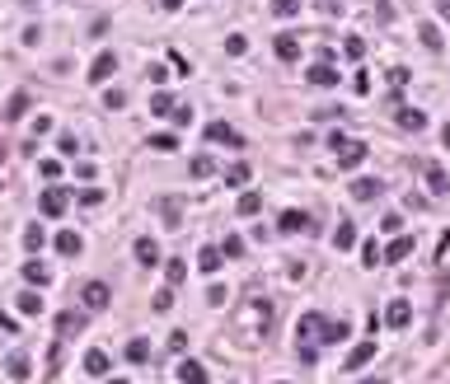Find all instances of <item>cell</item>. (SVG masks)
Instances as JSON below:
<instances>
[{
  "label": "cell",
  "mask_w": 450,
  "mask_h": 384,
  "mask_svg": "<svg viewBox=\"0 0 450 384\" xmlns=\"http://www.w3.org/2000/svg\"><path fill=\"white\" fill-rule=\"evenodd\" d=\"M295 333H300V347H319V342H328V333H333V324L324 319V314H305L300 324H295Z\"/></svg>",
  "instance_id": "obj_1"
},
{
  "label": "cell",
  "mask_w": 450,
  "mask_h": 384,
  "mask_svg": "<svg viewBox=\"0 0 450 384\" xmlns=\"http://www.w3.org/2000/svg\"><path fill=\"white\" fill-rule=\"evenodd\" d=\"M328 146L338 150V164H343V169H357V164L371 155V146H366V141H347L343 131H333V136H328Z\"/></svg>",
  "instance_id": "obj_2"
},
{
  "label": "cell",
  "mask_w": 450,
  "mask_h": 384,
  "mask_svg": "<svg viewBox=\"0 0 450 384\" xmlns=\"http://www.w3.org/2000/svg\"><path fill=\"white\" fill-rule=\"evenodd\" d=\"M38 206H43V216H66V206H71V192L66 188H43V197H38Z\"/></svg>",
  "instance_id": "obj_3"
},
{
  "label": "cell",
  "mask_w": 450,
  "mask_h": 384,
  "mask_svg": "<svg viewBox=\"0 0 450 384\" xmlns=\"http://www.w3.org/2000/svg\"><path fill=\"white\" fill-rule=\"evenodd\" d=\"M113 71H117V52H99L94 66H89V84H108Z\"/></svg>",
  "instance_id": "obj_4"
},
{
  "label": "cell",
  "mask_w": 450,
  "mask_h": 384,
  "mask_svg": "<svg viewBox=\"0 0 450 384\" xmlns=\"http://www.w3.org/2000/svg\"><path fill=\"white\" fill-rule=\"evenodd\" d=\"M80 300H85V309H108V300H113V291H108L104 282H89L85 291H80Z\"/></svg>",
  "instance_id": "obj_5"
},
{
  "label": "cell",
  "mask_w": 450,
  "mask_h": 384,
  "mask_svg": "<svg viewBox=\"0 0 450 384\" xmlns=\"http://www.w3.org/2000/svg\"><path fill=\"white\" fill-rule=\"evenodd\" d=\"M207 141H216V146H244V136H239L235 127H230V122H212V127H207Z\"/></svg>",
  "instance_id": "obj_6"
},
{
  "label": "cell",
  "mask_w": 450,
  "mask_h": 384,
  "mask_svg": "<svg viewBox=\"0 0 450 384\" xmlns=\"http://www.w3.org/2000/svg\"><path fill=\"white\" fill-rule=\"evenodd\" d=\"M375 352H380V347H375L371 337H366V342H357V347L347 352V370H361V365H371V361H375Z\"/></svg>",
  "instance_id": "obj_7"
},
{
  "label": "cell",
  "mask_w": 450,
  "mask_h": 384,
  "mask_svg": "<svg viewBox=\"0 0 450 384\" xmlns=\"http://www.w3.org/2000/svg\"><path fill=\"white\" fill-rule=\"evenodd\" d=\"M423 174H427V188H431L436 197H446V192H450V179H446V169H441V164H431V159H427Z\"/></svg>",
  "instance_id": "obj_8"
},
{
  "label": "cell",
  "mask_w": 450,
  "mask_h": 384,
  "mask_svg": "<svg viewBox=\"0 0 450 384\" xmlns=\"http://www.w3.org/2000/svg\"><path fill=\"white\" fill-rule=\"evenodd\" d=\"M347 192H352L357 202H375V197L385 192V183H380V179H357L352 188H347Z\"/></svg>",
  "instance_id": "obj_9"
},
{
  "label": "cell",
  "mask_w": 450,
  "mask_h": 384,
  "mask_svg": "<svg viewBox=\"0 0 450 384\" xmlns=\"http://www.w3.org/2000/svg\"><path fill=\"white\" fill-rule=\"evenodd\" d=\"M277 230L282 234H310V216H305V211H282V221H277Z\"/></svg>",
  "instance_id": "obj_10"
},
{
  "label": "cell",
  "mask_w": 450,
  "mask_h": 384,
  "mask_svg": "<svg viewBox=\"0 0 450 384\" xmlns=\"http://www.w3.org/2000/svg\"><path fill=\"white\" fill-rule=\"evenodd\" d=\"M305 76H310V84H319V89H328V84H338V71H333V61H315V66H310Z\"/></svg>",
  "instance_id": "obj_11"
},
{
  "label": "cell",
  "mask_w": 450,
  "mask_h": 384,
  "mask_svg": "<svg viewBox=\"0 0 450 384\" xmlns=\"http://www.w3.org/2000/svg\"><path fill=\"white\" fill-rule=\"evenodd\" d=\"M408 319H413V305H408V300H390L385 324H390V328H408Z\"/></svg>",
  "instance_id": "obj_12"
},
{
  "label": "cell",
  "mask_w": 450,
  "mask_h": 384,
  "mask_svg": "<svg viewBox=\"0 0 450 384\" xmlns=\"http://www.w3.org/2000/svg\"><path fill=\"white\" fill-rule=\"evenodd\" d=\"M179 380H183V384H207L212 375H207V365H202V361L183 357V365H179Z\"/></svg>",
  "instance_id": "obj_13"
},
{
  "label": "cell",
  "mask_w": 450,
  "mask_h": 384,
  "mask_svg": "<svg viewBox=\"0 0 450 384\" xmlns=\"http://www.w3.org/2000/svg\"><path fill=\"white\" fill-rule=\"evenodd\" d=\"M136 262H141V267H155V262H159V244L150 239V234L136 239Z\"/></svg>",
  "instance_id": "obj_14"
},
{
  "label": "cell",
  "mask_w": 450,
  "mask_h": 384,
  "mask_svg": "<svg viewBox=\"0 0 450 384\" xmlns=\"http://www.w3.org/2000/svg\"><path fill=\"white\" fill-rule=\"evenodd\" d=\"M403 131H427V113L423 108H398V117H394Z\"/></svg>",
  "instance_id": "obj_15"
},
{
  "label": "cell",
  "mask_w": 450,
  "mask_h": 384,
  "mask_svg": "<svg viewBox=\"0 0 450 384\" xmlns=\"http://www.w3.org/2000/svg\"><path fill=\"white\" fill-rule=\"evenodd\" d=\"M408 253H413V234H394L390 249H385V262H403Z\"/></svg>",
  "instance_id": "obj_16"
},
{
  "label": "cell",
  "mask_w": 450,
  "mask_h": 384,
  "mask_svg": "<svg viewBox=\"0 0 450 384\" xmlns=\"http://www.w3.org/2000/svg\"><path fill=\"white\" fill-rule=\"evenodd\" d=\"M272 47H277L282 61H295V56H300V38H295V33H277V43H272Z\"/></svg>",
  "instance_id": "obj_17"
},
{
  "label": "cell",
  "mask_w": 450,
  "mask_h": 384,
  "mask_svg": "<svg viewBox=\"0 0 450 384\" xmlns=\"http://www.w3.org/2000/svg\"><path fill=\"white\" fill-rule=\"evenodd\" d=\"M80 249H85V244H80L76 230H61V234H56V253H61V258H76Z\"/></svg>",
  "instance_id": "obj_18"
},
{
  "label": "cell",
  "mask_w": 450,
  "mask_h": 384,
  "mask_svg": "<svg viewBox=\"0 0 450 384\" xmlns=\"http://www.w3.org/2000/svg\"><path fill=\"white\" fill-rule=\"evenodd\" d=\"M5 370H10V380H19V384H24V380H28V357H24V352H10Z\"/></svg>",
  "instance_id": "obj_19"
},
{
  "label": "cell",
  "mask_w": 450,
  "mask_h": 384,
  "mask_svg": "<svg viewBox=\"0 0 450 384\" xmlns=\"http://www.w3.org/2000/svg\"><path fill=\"white\" fill-rule=\"evenodd\" d=\"M352 244H357V230H352V221H343V225L333 230V249H338V253H347Z\"/></svg>",
  "instance_id": "obj_20"
},
{
  "label": "cell",
  "mask_w": 450,
  "mask_h": 384,
  "mask_svg": "<svg viewBox=\"0 0 450 384\" xmlns=\"http://www.w3.org/2000/svg\"><path fill=\"white\" fill-rule=\"evenodd\" d=\"M258 206H263V192H239L235 211H239V216H258Z\"/></svg>",
  "instance_id": "obj_21"
},
{
  "label": "cell",
  "mask_w": 450,
  "mask_h": 384,
  "mask_svg": "<svg viewBox=\"0 0 450 384\" xmlns=\"http://www.w3.org/2000/svg\"><path fill=\"white\" fill-rule=\"evenodd\" d=\"M104 370H108V352H99V347L85 352V375H104Z\"/></svg>",
  "instance_id": "obj_22"
},
{
  "label": "cell",
  "mask_w": 450,
  "mask_h": 384,
  "mask_svg": "<svg viewBox=\"0 0 450 384\" xmlns=\"http://www.w3.org/2000/svg\"><path fill=\"white\" fill-rule=\"evenodd\" d=\"M418 38H423V47H427V52H441V43H446L436 24H423V28H418Z\"/></svg>",
  "instance_id": "obj_23"
},
{
  "label": "cell",
  "mask_w": 450,
  "mask_h": 384,
  "mask_svg": "<svg viewBox=\"0 0 450 384\" xmlns=\"http://www.w3.org/2000/svg\"><path fill=\"white\" fill-rule=\"evenodd\" d=\"M385 262V253H380V239H366L361 244V267H380Z\"/></svg>",
  "instance_id": "obj_24"
},
{
  "label": "cell",
  "mask_w": 450,
  "mask_h": 384,
  "mask_svg": "<svg viewBox=\"0 0 450 384\" xmlns=\"http://www.w3.org/2000/svg\"><path fill=\"white\" fill-rule=\"evenodd\" d=\"M221 262H225L221 249H202V253H197V267H202V272H221Z\"/></svg>",
  "instance_id": "obj_25"
},
{
  "label": "cell",
  "mask_w": 450,
  "mask_h": 384,
  "mask_svg": "<svg viewBox=\"0 0 450 384\" xmlns=\"http://www.w3.org/2000/svg\"><path fill=\"white\" fill-rule=\"evenodd\" d=\"M127 361H132V365L150 361V342H146V337H132V342H127Z\"/></svg>",
  "instance_id": "obj_26"
},
{
  "label": "cell",
  "mask_w": 450,
  "mask_h": 384,
  "mask_svg": "<svg viewBox=\"0 0 450 384\" xmlns=\"http://www.w3.org/2000/svg\"><path fill=\"white\" fill-rule=\"evenodd\" d=\"M56 333H61V337H76L80 333V314H76V309H66V314L56 319Z\"/></svg>",
  "instance_id": "obj_27"
},
{
  "label": "cell",
  "mask_w": 450,
  "mask_h": 384,
  "mask_svg": "<svg viewBox=\"0 0 450 384\" xmlns=\"http://www.w3.org/2000/svg\"><path fill=\"white\" fill-rule=\"evenodd\" d=\"M24 113H28V94H24V89H19L14 99L5 103V122H14V117H24Z\"/></svg>",
  "instance_id": "obj_28"
},
{
  "label": "cell",
  "mask_w": 450,
  "mask_h": 384,
  "mask_svg": "<svg viewBox=\"0 0 450 384\" xmlns=\"http://www.w3.org/2000/svg\"><path fill=\"white\" fill-rule=\"evenodd\" d=\"M24 282H28V286H47V267H43L38 258H33V262H24Z\"/></svg>",
  "instance_id": "obj_29"
},
{
  "label": "cell",
  "mask_w": 450,
  "mask_h": 384,
  "mask_svg": "<svg viewBox=\"0 0 450 384\" xmlns=\"http://www.w3.org/2000/svg\"><path fill=\"white\" fill-rule=\"evenodd\" d=\"M19 314H43V295L38 291H24L19 295Z\"/></svg>",
  "instance_id": "obj_30"
},
{
  "label": "cell",
  "mask_w": 450,
  "mask_h": 384,
  "mask_svg": "<svg viewBox=\"0 0 450 384\" xmlns=\"http://www.w3.org/2000/svg\"><path fill=\"white\" fill-rule=\"evenodd\" d=\"M164 277H169V286H179L188 277V262H179V258H169V262H164Z\"/></svg>",
  "instance_id": "obj_31"
},
{
  "label": "cell",
  "mask_w": 450,
  "mask_h": 384,
  "mask_svg": "<svg viewBox=\"0 0 450 384\" xmlns=\"http://www.w3.org/2000/svg\"><path fill=\"white\" fill-rule=\"evenodd\" d=\"M24 249H28V253L43 249V225H24Z\"/></svg>",
  "instance_id": "obj_32"
},
{
  "label": "cell",
  "mask_w": 450,
  "mask_h": 384,
  "mask_svg": "<svg viewBox=\"0 0 450 384\" xmlns=\"http://www.w3.org/2000/svg\"><path fill=\"white\" fill-rule=\"evenodd\" d=\"M225 183H230V188H244V183H249V164H230V169H225Z\"/></svg>",
  "instance_id": "obj_33"
},
{
  "label": "cell",
  "mask_w": 450,
  "mask_h": 384,
  "mask_svg": "<svg viewBox=\"0 0 450 384\" xmlns=\"http://www.w3.org/2000/svg\"><path fill=\"white\" fill-rule=\"evenodd\" d=\"M150 150H179V136L174 131H159V136H150Z\"/></svg>",
  "instance_id": "obj_34"
},
{
  "label": "cell",
  "mask_w": 450,
  "mask_h": 384,
  "mask_svg": "<svg viewBox=\"0 0 450 384\" xmlns=\"http://www.w3.org/2000/svg\"><path fill=\"white\" fill-rule=\"evenodd\" d=\"M207 174H216V159L212 155H197L192 159V179H207Z\"/></svg>",
  "instance_id": "obj_35"
},
{
  "label": "cell",
  "mask_w": 450,
  "mask_h": 384,
  "mask_svg": "<svg viewBox=\"0 0 450 384\" xmlns=\"http://www.w3.org/2000/svg\"><path fill=\"white\" fill-rule=\"evenodd\" d=\"M150 113H164V117H169V113H174V99H169L164 89H155V99H150Z\"/></svg>",
  "instance_id": "obj_36"
},
{
  "label": "cell",
  "mask_w": 450,
  "mask_h": 384,
  "mask_svg": "<svg viewBox=\"0 0 450 384\" xmlns=\"http://www.w3.org/2000/svg\"><path fill=\"white\" fill-rule=\"evenodd\" d=\"M272 14L291 19V14H300V0H272Z\"/></svg>",
  "instance_id": "obj_37"
},
{
  "label": "cell",
  "mask_w": 450,
  "mask_h": 384,
  "mask_svg": "<svg viewBox=\"0 0 450 384\" xmlns=\"http://www.w3.org/2000/svg\"><path fill=\"white\" fill-rule=\"evenodd\" d=\"M159 211H164V221H169V225H179V211H183V206H179V197H164Z\"/></svg>",
  "instance_id": "obj_38"
},
{
  "label": "cell",
  "mask_w": 450,
  "mask_h": 384,
  "mask_svg": "<svg viewBox=\"0 0 450 384\" xmlns=\"http://www.w3.org/2000/svg\"><path fill=\"white\" fill-rule=\"evenodd\" d=\"M221 253H225V258H239V253H244V239H239V234H225V244H221Z\"/></svg>",
  "instance_id": "obj_39"
},
{
  "label": "cell",
  "mask_w": 450,
  "mask_h": 384,
  "mask_svg": "<svg viewBox=\"0 0 450 384\" xmlns=\"http://www.w3.org/2000/svg\"><path fill=\"white\" fill-rule=\"evenodd\" d=\"M343 52H347V61H361L366 43H361V38H347V43H343Z\"/></svg>",
  "instance_id": "obj_40"
},
{
  "label": "cell",
  "mask_w": 450,
  "mask_h": 384,
  "mask_svg": "<svg viewBox=\"0 0 450 384\" xmlns=\"http://www.w3.org/2000/svg\"><path fill=\"white\" fill-rule=\"evenodd\" d=\"M150 305H155V314H169V309H174V291H159Z\"/></svg>",
  "instance_id": "obj_41"
},
{
  "label": "cell",
  "mask_w": 450,
  "mask_h": 384,
  "mask_svg": "<svg viewBox=\"0 0 450 384\" xmlns=\"http://www.w3.org/2000/svg\"><path fill=\"white\" fill-rule=\"evenodd\" d=\"M169 117H174V127H188V122H192V108H183V103H174V113H169Z\"/></svg>",
  "instance_id": "obj_42"
},
{
  "label": "cell",
  "mask_w": 450,
  "mask_h": 384,
  "mask_svg": "<svg viewBox=\"0 0 450 384\" xmlns=\"http://www.w3.org/2000/svg\"><path fill=\"white\" fill-rule=\"evenodd\" d=\"M380 230H385V234H403V216H385Z\"/></svg>",
  "instance_id": "obj_43"
},
{
  "label": "cell",
  "mask_w": 450,
  "mask_h": 384,
  "mask_svg": "<svg viewBox=\"0 0 450 384\" xmlns=\"http://www.w3.org/2000/svg\"><path fill=\"white\" fill-rule=\"evenodd\" d=\"M244 47H249V43H244L239 33H230V38H225V52H230V56H244Z\"/></svg>",
  "instance_id": "obj_44"
},
{
  "label": "cell",
  "mask_w": 450,
  "mask_h": 384,
  "mask_svg": "<svg viewBox=\"0 0 450 384\" xmlns=\"http://www.w3.org/2000/svg\"><path fill=\"white\" fill-rule=\"evenodd\" d=\"M352 89H357V94H371V76H366V71H357V76H352Z\"/></svg>",
  "instance_id": "obj_45"
},
{
  "label": "cell",
  "mask_w": 450,
  "mask_h": 384,
  "mask_svg": "<svg viewBox=\"0 0 450 384\" xmlns=\"http://www.w3.org/2000/svg\"><path fill=\"white\" fill-rule=\"evenodd\" d=\"M104 103H108V108H113V113H117V108L127 103V94H122V89H108V94H104Z\"/></svg>",
  "instance_id": "obj_46"
},
{
  "label": "cell",
  "mask_w": 450,
  "mask_h": 384,
  "mask_svg": "<svg viewBox=\"0 0 450 384\" xmlns=\"http://www.w3.org/2000/svg\"><path fill=\"white\" fill-rule=\"evenodd\" d=\"M408 80H413V76H408V71H403V66H394V71H390V84H394V89H403V84H408Z\"/></svg>",
  "instance_id": "obj_47"
},
{
  "label": "cell",
  "mask_w": 450,
  "mask_h": 384,
  "mask_svg": "<svg viewBox=\"0 0 450 384\" xmlns=\"http://www.w3.org/2000/svg\"><path fill=\"white\" fill-rule=\"evenodd\" d=\"M56 146H61L66 155H76V150H80V146H76V136H71V131H61V136H56Z\"/></svg>",
  "instance_id": "obj_48"
},
{
  "label": "cell",
  "mask_w": 450,
  "mask_h": 384,
  "mask_svg": "<svg viewBox=\"0 0 450 384\" xmlns=\"http://www.w3.org/2000/svg\"><path fill=\"white\" fill-rule=\"evenodd\" d=\"M0 333H10V337L19 333V324H14V319H10V314H5V309H0Z\"/></svg>",
  "instance_id": "obj_49"
},
{
  "label": "cell",
  "mask_w": 450,
  "mask_h": 384,
  "mask_svg": "<svg viewBox=\"0 0 450 384\" xmlns=\"http://www.w3.org/2000/svg\"><path fill=\"white\" fill-rule=\"evenodd\" d=\"M169 347L174 352H188V333H169Z\"/></svg>",
  "instance_id": "obj_50"
},
{
  "label": "cell",
  "mask_w": 450,
  "mask_h": 384,
  "mask_svg": "<svg viewBox=\"0 0 450 384\" xmlns=\"http://www.w3.org/2000/svg\"><path fill=\"white\" fill-rule=\"evenodd\" d=\"M319 5H324V10H328V14H338V0H319Z\"/></svg>",
  "instance_id": "obj_51"
},
{
  "label": "cell",
  "mask_w": 450,
  "mask_h": 384,
  "mask_svg": "<svg viewBox=\"0 0 450 384\" xmlns=\"http://www.w3.org/2000/svg\"><path fill=\"white\" fill-rule=\"evenodd\" d=\"M159 5H164V10H179V5H183V0H159Z\"/></svg>",
  "instance_id": "obj_52"
},
{
  "label": "cell",
  "mask_w": 450,
  "mask_h": 384,
  "mask_svg": "<svg viewBox=\"0 0 450 384\" xmlns=\"http://www.w3.org/2000/svg\"><path fill=\"white\" fill-rule=\"evenodd\" d=\"M441 141H446V150H450V122H446V131H441Z\"/></svg>",
  "instance_id": "obj_53"
},
{
  "label": "cell",
  "mask_w": 450,
  "mask_h": 384,
  "mask_svg": "<svg viewBox=\"0 0 450 384\" xmlns=\"http://www.w3.org/2000/svg\"><path fill=\"white\" fill-rule=\"evenodd\" d=\"M361 384H390V380H361Z\"/></svg>",
  "instance_id": "obj_54"
},
{
  "label": "cell",
  "mask_w": 450,
  "mask_h": 384,
  "mask_svg": "<svg viewBox=\"0 0 450 384\" xmlns=\"http://www.w3.org/2000/svg\"><path fill=\"white\" fill-rule=\"evenodd\" d=\"M24 5H38V0H24Z\"/></svg>",
  "instance_id": "obj_55"
},
{
  "label": "cell",
  "mask_w": 450,
  "mask_h": 384,
  "mask_svg": "<svg viewBox=\"0 0 450 384\" xmlns=\"http://www.w3.org/2000/svg\"><path fill=\"white\" fill-rule=\"evenodd\" d=\"M113 384H127V380H113Z\"/></svg>",
  "instance_id": "obj_56"
}]
</instances>
